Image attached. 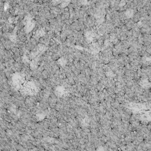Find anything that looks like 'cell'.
<instances>
[{"instance_id":"6da1fadb","label":"cell","mask_w":151,"mask_h":151,"mask_svg":"<svg viewBox=\"0 0 151 151\" xmlns=\"http://www.w3.org/2000/svg\"><path fill=\"white\" fill-rule=\"evenodd\" d=\"M63 0H54V1L56 3H60L62 1H63Z\"/></svg>"}]
</instances>
